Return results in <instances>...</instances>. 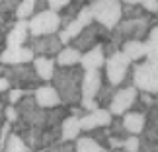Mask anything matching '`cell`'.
<instances>
[{"label":"cell","instance_id":"f6af8a7d","mask_svg":"<svg viewBox=\"0 0 158 152\" xmlns=\"http://www.w3.org/2000/svg\"><path fill=\"white\" fill-rule=\"evenodd\" d=\"M88 2H90V0H88Z\"/></svg>","mask_w":158,"mask_h":152},{"label":"cell","instance_id":"e0dca14e","mask_svg":"<svg viewBox=\"0 0 158 152\" xmlns=\"http://www.w3.org/2000/svg\"><path fill=\"white\" fill-rule=\"evenodd\" d=\"M106 60H107V55L104 51V45H100V47H94V49H90L82 55L80 66L84 70H100L106 66Z\"/></svg>","mask_w":158,"mask_h":152},{"label":"cell","instance_id":"ab89813d","mask_svg":"<svg viewBox=\"0 0 158 152\" xmlns=\"http://www.w3.org/2000/svg\"><path fill=\"white\" fill-rule=\"evenodd\" d=\"M148 41H158V22L150 27V33H148Z\"/></svg>","mask_w":158,"mask_h":152},{"label":"cell","instance_id":"5b68a950","mask_svg":"<svg viewBox=\"0 0 158 152\" xmlns=\"http://www.w3.org/2000/svg\"><path fill=\"white\" fill-rule=\"evenodd\" d=\"M63 29V16L60 12L55 10H43L37 12L31 20H29V31L31 37H39V35H53Z\"/></svg>","mask_w":158,"mask_h":152},{"label":"cell","instance_id":"ffe728a7","mask_svg":"<svg viewBox=\"0 0 158 152\" xmlns=\"http://www.w3.org/2000/svg\"><path fill=\"white\" fill-rule=\"evenodd\" d=\"M121 51H123L133 63H137V60H141L148 55V41H137V39L125 41V43L121 45Z\"/></svg>","mask_w":158,"mask_h":152},{"label":"cell","instance_id":"d6986e66","mask_svg":"<svg viewBox=\"0 0 158 152\" xmlns=\"http://www.w3.org/2000/svg\"><path fill=\"white\" fill-rule=\"evenodd\" d=\"M33 66H35V70H37V74H39V78L43 82H53L55 72H57V59H53V57H35Z\"/></svg>","mask_w":158,"mask_h":152},{"label":"cell","instance_id":"52a82bcc","mask_svg":"<svg viewBox=\"0 0 158 152\" xmlns=\"http://www.w3.org/2000/svg\"><path fill=\"white\" fill-rule=\"evenodd\" d=\"M109 37H111V29H107L106 26L94 22V23H90V26L84 29V31L78 35L70 45H74L76 49H80L82 53H86L90 49H94V47L104 45Z\"/></svg>","mask_w":158,"mask_h":152},{"label":"cell","instance_id":"4316f807","mask_svg":"<svg viewBox=\"0 0 158 152\" xmlns=\"http://www.w3.org/2000/svg\"><path fill=\"white\" fill-rule=\"evenodd\" d=\"M86 4H88L86 0H72V2L66 6L63 12H60V16H63V26H66L69 22L74 20V18L84 10V6H86Z\"/></svg>","mask_w":158,"mask_h":152},{"label":"cell","instance_id":"b9f144b4","mask_svg":"<svg viewBox=\"0 0 158 152\" xmlns=\"http://www.w3.org/2000/svg\"><path fill=\"white\" fill-rule=\"evenodd\" d=\"M109 152H127L125 148H113V150H109Z\"/></svg>","mask_w":158,"mask_h":152},{"label":"cell","instance_id":"8fae6325","mask_svg":"<svg viewBox=\"0 0 158 152\" xmlns=\"http://www.w3.org/2000/svg\"><path fill=\"white\" fill-rule=\"evenodd\" d=\"M27 45L33 49V53L37 55V57H57L64 47V43H63V39H60L59 33L31 37Z\"/></svg>","mask_w":158,"mask_h":152},{"label":"cell","instance_id":"cb8c5ba5","mask_svg":"<svg viewBox=\"0 0 158 152\" xmlns=\"http://www.w3.org/2000/svg\"><path fill=\"white\" fill-rule=\"evenodd\" d=\"M29 150L31 148H29V144L23 141V137L12 131V135L8 138V142H6L4 150H0V152H29Z\"/></svg>","mask_w":158,"mask_h":152},{"label":"cell","instance_id":"4dcf8cb0","mask_svg":"<svg viewBox=\"0 0 158 152\" xmlns=\"http://www.w3.org/2000/svg\"><path fill=\"white\" fill-rule=\"evenodd\" d=\"M4 121H8V123L14 125L16 121H20V111H18V105H12V103H8V105H2V123Z\"/></svg>","mask_w":158,"mask_h":152},{"label":"cell","instance_id":"30bf717a","mask_svg":"<svg viewBox=\"0 0 158 152\" xmlns=\"http://www.w3.org/2000/svg\"><path fill=\"white\" fill-rule=\"evenodd\" d=\"M137 98H139V88L137 86H121V88H117L111 103H109V111H111L115 117H123V115L137 103Z\"/></svg>","mask_w":158,"mask_h":152},{"label":"cell","instance_id":"60d3db41","mask_svg":"<svg viewBox=\"0 0 158 152\" xmlns=\"http://www.w3.org/2000/svg\"><path fill=\"white\" fill-rule=\"evenodd\" d=\"M123 4H141V0H121Z\"/></svg>","mask_w":158,"mask_h":152},{"label":"cell","instance_id":"9c48e42d","mask_svg":"<svg viewBox=\"0 0 158 152\" xmlns=\"http://www.w3.org/2000/svg\"><path fill=\"white\" fill-rule=\"evenodd\" d=\"M94 22H96V20H94V14H92V10H90V6L86 4L80 14H78L72 22H69L66 26H63V29L59 31L60 39H63V43H64V45H70L72 41H74L78 35H80L84 29H86L90 23H94Z\"/></svg>","mask_w":158,"mask_h":152},{"label":"cell","instance_id":"484cf974","mask_svg":"<svg viewBox=\"0 0 158 152\" xmlns=\"http://www.w3.org/2000/svg\"><path fill=\"white\" fill-rule=\"evenodd\" d=\"M156 105H158V98H154V94H150V92H139V98H137V103H135L137 111L148 113L150 109H154Z\"/></svg>","mask_w":158,"mask_h":152},{"label":"cell","instance_id":"6da1fadb","mask_svg":"<svg viewBox=\"0 0 158 152\" xmlns=\"http://www.w3.org/2000/svg\"><path fill=\"white\" fill-rule=\"evenodd\" d=\"M84 70L78 66H57L53 78V86L59 90L64 105H80L82 103V84H84Z\"/></svg>","mask_w":158,"mask_h":152},{"label":"cell","instance_id":"5bb4252c","mask_svg":"<svg viewBox=\"0 0 158 152\" xmlns=\"http://www.w3.org/2000/svg\"><path fill=\"white\" fill-rule=\"evenodd\" d=\"M113 117L115 115L109 111V109H106V107H98V109H94V111H88V113H84L80 117L82 131L90 133V131L98 129V127H109L111 121H113Z\"/></svg>","mask_w":158,"mask_h":152},{"label":"cell","instance_id":"ee69618b","mask_svg":"<svg viewBox=\"0 0 158 152\" xmlns=\"http://www.w3.org/2000/svg\"><path fill=\"white\" fill-rule=\"evenodd\" d=\"M156 20H158V14H156Z\"/></svg>","mask_w":158,"mask_h":152},{"label":"cell","instance_id":"1f68e13d","mask_svg":"<svg viewBox=\"0 0 158 152\" xmlns=\"http://www.w3.org/2000/svg\"><path fill=\"white\" fill-rule=\"evenodd\" d=\"M27 94H33V92H27V90H22V88H12L10 92H6V98H8V103L12 105H18Z\"/></svg>","mask_w":158,"mask_h":152},{"label":"cell","instance_id":"ba28073f","mask_svg":"<svg viewBox=\"0 0 158 152\" xmlns=\"http://www.w3.org/2000/svg\"><path fill=\"white\" fill-rule=\"evenodd\" d=\"M104 86V76H102L100 70H86L84 72V84H82V103L80 105L86 109V111H94L98 109V98L100 90Z\"/></svg>","mask_w":158,"mask_h":152},{"label":"cell","instance_id":"d4e9b609","mask_svg":"<svg viewBox=\"0 0 158 152\" xmlns=\"http://www.w3.org/2000/svg\"><path fill=\"white\" fill-rule=\"evenodd\" d=\"M106 146H102L98 141H94L90 135L76 138V152H104Z\"/></svg>","mask_w":158,"mask_h":152},{"label":"cell","instance_id":"7bdbcfd3","mask_svg":"<svg viewBox=\"0 0 158 152\" xmlns=\"http://www.w3.org/2000/svg\"><path fill=\"white\" fill-rule=\"evenodd\" d=\"M104 152H109V148H106V150H104Z\"/></svg>","mask_w":158,"mask_h":152},{"label":"cell","instance_id":"2e32d148","mask_svg":"<svg viewBox=\"0 0 158 152\" xmlns=\"http://www.w3.org/2000/svg\"><path fill=\"white\" fill-rule=\"evenodd\" d=\"M33 96H35V101H37L41 107H45V109L59 107L60 103H63V98H60L59 90L55 86H51V84H43V86H39L33 92Z\"/></svg>","mask_w":158,"mask_h":152},{"label":"cell","instance_id":"4fadbf2b","mask_svg":"<svg viewBox=\"0 0 158 152\" xmlns=\"http://www.w3.org/2000/svg\"><path fill=\"white\" fill-rule=\"evenodd\" d=\"M35 57L37 55L33 53V49L29 45H26V47H4L2 55H0V60H2V64L16 66V64L33 63Z\"/></svg>","mask_w":158,"mask_h":152},{"label":"cell","instance_id":"7a4b0ae2","mask_svg":"<svg viewBox=\"0 0 158 152\" xmlns=\"http://www.w3.org/2000/svg\"><path fill=\"white\" fill-rule=\"evenodd\" d=\"M133 60L123 51L109 55L106 60V80L113 86H133Z\"/></svg>","mask_w":158,"mask_h":152},{"label":"cell","instance_id":"d590c367","mask_svg":"<svg viewBox=\"0 0 158 152\" xmlns=\"http://www.w3.org/2000/svg\"><path fill=\"white\" fill-rule=\"evenodd\" d=\"M147 60L158 64V41H148V55H147Z\"/></svg>","mask_w":158,"mask_h":152},{"label":"cell","instance_id":"9a60e30c","mask_svg":"<svg viewBox=\"0 0 158 152\" xmlns=\"http://www.w3.org/2000/svg\"><path fill=\"white\" fill-rule=\"evenodd\" d=\"M31 39V31H29V20H16L14 27L6 33L2 41V47H23Z\"/></svg>","mask_w":158,"mask_h":152},{"label":"cell","instance_id":"f35d334b","mask_svg":"<svg viewBox=\"0 0 158 152\" xmlns=\"http://www.w3.org/2000/svg\"><path fill=\"white\" fill-rule=\"evenodd\" d=\"M12 90V82H10V78L8 76H2L0 78V92L6 94V92H10Z\"/></svg>","mask_w":158,"mask_h":152},{"label":"cell","instance_id":"603a6c76","mask_svg":"<svg viewBox=\"0 0 158 152\" xmlns=\"http://www.w3.org/2000/svg\"><path fill=\"white\" fill-rule=\"evenodd\" d=\"M37 14V0H22L14 12L16 20H31Z\"/></svg>","mask_w":158,"mask_h":152},{"label":"cell","instance_id":"83f0119b","mask_svg":"<svg viewBox=\"0 0 158 152\" xmlns=\"http://www.w3.org/2000/svg\"><path fill=\"white\" fill-rule=\"evenodd\" d=\"M115 92H117V86H113V84H109V82L106 80V82H104V86H102V90H100V94H98V98H96L98 105L109 109V103H111Z\"/></svg>","mask_w":158,"mask_h":152},{"label":"cell","instance_id":"836d02e7","mask_svg":"<svg viewBox=\"0 0 158 152\" xmlns=\"http://www.w3.org/2000/svg\"><path fill=\"white\" fill-rule=\"evenodd\" d=\"M123 148H125L127 152H141V137H137V135H131V137L125 141Z\"/></svg>","mask_w":158,"mask_h":152},{"label":"cell","instance_id":"3957f363","mask_svg":"<svg viewBox=\"0 0 158 152\" xmlns=\"http://www.w3.org/2000/svg\"><path fill=\"white\" fill-rule=\"evenodd\" d=\"M2 76L10 78L12 88H22V90H27V92H35L43 82L37 74V70H35L33 63L16 64V66L2 64Z\"/></svg>","mask_w":158,"mask_h":152},{"label":"cell","instance_id":"277c9868","mask_svg":"<svg viewBox=\"0 0 158 152\" xmlns=\"http://www.w3.org/2000/svg\"><path fill=\"white\" fill-rule=\"evenodd\" d=\"M90 10L94 20L106 26L107 29H115L117 23L123 20V2L121 0H90Z\"/></svg>","mask_w":158,"mask_h":152},{"label":"cell","instance_id":"d6a6232c","mask_svg":"<svg viewBox=\"0 0 158 152\" xmlns=\"http://www.w3.org/2000/svg\"><path fill=\"white\" fill-rule=\"evenodd\" d=\"M45 152H76V144L72 141H59L53 146H49Z\"/></svg>","mask_w":158,"mask_h":152},{"label":"cell","instance_id":"7c38bea8","mask_svg":"<svg viewBox=\"0 0 158 152\" xmlns=\"http://www.w3.org/2000/svg\"><path fill=\"white\" fill-rule=\"evenodd\" d=\"M141 152H158V105L147 113V127L141 135Z\"/></svg>","mask_w":158,"mask_h":152},{"label":"cell","instance_id":"44dd1931","mask_svg":"<svg viewBox=\"0 0 158 152\" xmlns=\"http://www.w3.org/2000/svg\"><path fill=\"white\" fill-rule=\"evenodd\" d=\"M82 51L74 45H64L63 51L57 55V66H78L82 63Z\"/></svg>","mask_w":158,"mask_h":152},{"label":"cell","instance_id":"74e56055","mask_svg":"<svg viewBox=\"0 0 158 152\" xmlns=\"http://www.w3.org/2000/svg\"><path fill=\"white\" fill-rule=\"evenodd\" d=\"M141 4L148 14H158V0H141Z\"/></svg>","mask_w":158,"mask_h":152},{"label":"cell","instance_id":"f546056e","mask_svg":"<svg viewBox=\"0 0 158 152\" xmlns=\"http://www.w3.org/2000/svg\"><path fill=\"white\" fill-rule=\"evenodd\" d=\"M148 12L143 8V4H123V18H143Z\"/></svg>","mask_w":158,"mask_h":152},{"label":"cell","instance_id":"7402d4cb","mask_svg":"<svg viewBox=\"0 0 158 152\" xmlns=\"http://www.w3.org/2000/svg\"><path fill=\"white\" fill-rule=\"evenodd\" d=\"M63 141H76L82 133V123H80V117L78 115H69L63 123Z\"/></svg>","mask_w":158,"mask_h":152},{"label":"cell","instance_id":"8d00e7d4","mask_svg":"<svg viewBox=\"0 0 158 152\" xmlns=\"http://www.w3.org/2000/svg\"><path fill=\"white\" fill-rule=\"evenodd\" d=\"M70 2L72 0H49V8L55 10V12H63Z\"/></svg>","mask_w":158,"mask_h":152},{"label":"cell","instance_id":"f1b7e54d","mask_svg":"<svg viewBox=\"0 0 158 152\" xmlns=\"http://www.w3.org/2000/svg\"><path fill=\"white\" fill-rule=\"evenodd\" d=\"M109 131H111V137H117L121 141H127L131 137V133L127 131V127L123 125V117H113L111 125H109Z\"/></svg>","mask_w":158,"mask_h":152},{"label":"cell","instance_id":"8992f818","mask_svg":"<svg viewBox=\"0 0 158 152\" xmlns=\"http://www.w3.org/2000/svg\"><path fill=\"white\" fill-rule=\"evenodd\" d=\"M133 86L139 88V92L158 94V64L144 60L133 66Z\"/></svg>","mask_w":158,"mask_h":152},{"label":"cell","instance_id":"e575fe53","mask_svg":"<svg viewBox=\"0 0 158 152\" xmlns=\"http://www.w3.org/2000/svg\"><path fill=\"white\" fill-rule=\"evenodd\" d=\"M20 2L22 0H0V12L2 14H14Z\"/></svg>","mask_w":158,"mask_h":152},{"label":"cell","instance_id":"ac0fdd59","mask_svg":"<svg viewBox=\"0 0 158 152\" xmlns=\"http://www.w3.org/2000/svg\"><path fill=\"white\" fill-rule=\"evenodd\" d=\"M123 125L127 127V131L131 133V135H137V137H141L143 135V131H144V127H147V113H143V111H127L123 115Z\"/></svg>","mask_w":158,"mask_h":152}]
</instances>
